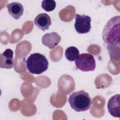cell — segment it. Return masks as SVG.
Instances as JSON below:
<instances>
[{
	"instance_id": "cell-1",
	"label": "cell",
	"mask_w": 120,
	"mask_h": 120,
	"mask_svg": "<svg viewBox=\"0 0 120 120\" xmlns=\"http://www.w3.org/2000/svg\"><path fill=\"white\" fill-rule=\"evenodd\" d=\"M120 16L111 18L105 26L102 32L103 40L108 45L120 46Z\"/></svg>"
},
{
	"instance_id": "cell-2",
	"label": "cell",
	"mask_w": 120,
	"mask_h": 120,
	"mask_svg": "<svg viewBox=\"0 0 120 120\" xmlns=\"http://www.w3.org/2000/svg\"><path fill=\"white\" fill-rule=\"evenodd\" d=\"M68 101L71 108L78 112L89 110L92 105V100L89 93L83 90L72 93L69 97Z\"/></svg>"
},
{
	"instance_id": "cell-3",
	"label": "cell",
	"mask_w": 120,
	"mask_h": 120,
	"mask_svg": "<svg viewBox=\"0 0 120 120\" xmlns=\"http://www.w3.org/2000/svg\"><path fill=\"white\" fill-rule=\"evenodd\" d=\"M25 63L29 72L37 75L45 71L49 65L48 60L45 56L39 53L30 54L26 60Z\"/></svg>"
},
{
	"instance_id": "cell-4",
	"label": "cell",
	"mask_w": 120,
	"mask_h": 120,
	"mask_svg": "<svg viewBox=\"0 0 120 120\" xmlns=\"http://www.w3.org/2000/svg\"><path fill=\"white\" fill-rule=\"evenodd\" d=\"M77 68L83 72L93 71L96 68V61L94 56L90 53H82L75 60Z\"/></svg>"
},
{
	"instance_id": "cell-5",
	"label": "cell",
	"mask_w": 120,
	"mask_h": 120,
	"mask_svg": "<svg viewBox=\"0 0 120 120\" xmlns=\"http://www.w3.org/2000/svg\"><path fill=\"white\" fill-rule=\"evenodd\" d=\"M91 17L84 15L76 14L75 15V28L79 34L89 32L91 29Z\"/></svg>"
},
{
	"instance_id": "cell-6",
	"label": "cell",
	"mask_w": 120,
	"mask_h": 120,
	"mask_svg": "<svg viewBox=\"0 0 120 120\" xmlns=\"http://www.w3.org/2000/svg\"><path fill=\"white\" fill-rule=\"evenodd\" d=\"M14 52L10 49H7L0 55V67L10 69L13 68L14 64Z\"/></svg>"
},
{
	"instance_id": "cell-7",
	"label": "cell",
	"mask_w": 120,
	"mask_h": 120,
	"mask_svg": "<svg viewBox=\"0 0 120 120\" xmlns=\"http://www.w3.org/2000/svg\"><path fill=\"white\" fill-rule=\"evenodd\" d=\"M120 94H116L108 100L107 108L109 113L114 117H120Z\"/></svg>"
},
{
	"instance_id": "cell-8",
	"label": "cell",
	"mask_w": 120,
	"mask_h": 120,
	"mask_svg": "<svg viewBox=\"0 0 120 120\" xmlns=\"http://www.w3.org/2000/svg\"><path fill=\"white\" fill-rule=\"evenodd\" d=\"M60 40L61 37L55 32L46 33L43 36L42 38L43 44L51 49L56 46Z\"/></svg>"
},
{
	"instance_id": "cell-9",
	"label": "cell",
	"mask_w": 120,
	"mask_h": 120,
	"mask_svg": "<svg viewBox=\"0 0 120 120\" xmlns=\"http://www.w3.org/2000/svg\"><path fill=\"white\" fill-rule=\"evenodd\" d=\"M34 24L43 31L49 29L52 24L51 19L49 15L46 13L38 14L34 19Z\"/></svg>"
},
{
	"instance_id": "cell-10",
	"label": "cell",
	"mask_w": 120,
	"mask_h": 120,
	"mask_svg": "<svg viewBox=\"0 0 120 120\" xmlns=\"http://www.w3.org/2000/svg\"><path fill=\"white\" fill-rule=\"evenodd\" d=\"M9 15L14 19L17 20L23 14V6L17 2H13L8 4L7 6Z\"/></svg>"
},
{
	"instance_id": "cell-11",
	"label": "cell",
	"mask_w": 120,
	"mask_h": 120,
	"mask_svg": "<svg viewBox=\"0 0 120 120\" xmlns=\"http://www.w3.org/2000/svg\"><path fill=\"white\" fill-rule=\"evenodd\" d=\"M65 55L66 59L69 61H75L79 55L78 49L75 46H70L65 51Z\"/></svg>"
},
{
	"instance_id": "cell-12",
	"label": "cell",
	"mask_w": 120,
	"mask_h": 120,
	"mask_svg": "<svg viewBox=\"0 0 120 120\" xmlns=\"http://www.w3.org/2000/svg\"><path fill=\"white\" fill-rule=\"evenodd\" d=\"M42 8L47 12L53 10L56 7V2L53 0H44L41 4Z\"/></svg>"
}]
</instances>
